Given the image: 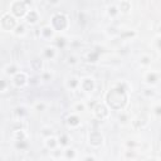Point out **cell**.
I'll return each instance as SVG.
<instances>
[{
    "instance_id": "obj_13",
    "label": "cell",
    "mask_w": 161,
    "mask_h": 161,
    "mask_svg": "<svg viewBox=\"0 0 161 161\" xmlns=\"http://www.w3.org/2000/svg\"><path fill=\"white\" fill-rule=\"evenodd\" d=\"M45 55L48 57V58H52V57L54 55V50L50 49V48H47V49H45Z\"/></svg>"
},
{
    "instance_id": "obj_3",
    "label": "cell",
    "mask_w": 161,
    "mask_h": 161,
    "mask_svg": "<svg viewBox=\"0 0 161 161\" xmlns=\"http://www.w3.org/2000/svg\"><path fill=\"white\" fill-rule=\"evenodd\" d=\"M25 4L24 3H20V1H15L12 5V12L15 14L18 17H23L25 14Z\"/></svg>"
},
{
    "instance_id": "obj_9",
    "label": "cell",
    "mask_w": 161,
    "mask_h": 161,
    "mask_svg": "<svg viewBox=\"0 0 161 161\" xmlns=\"http://www.w3.org/2000/svg\"><path fill=\"white\" fill-rule=\"evenodd\" d=\"M27 19H28V22L29 23H35L37 20H38V15H37V13L35 12H29L28 13V17H27Z\"/></svg>"
},
{
    "instance_id": "obj_22",
    "label": "cell",
    "mask_w": 161,
    "mask_h": 161,
    "mask_svg": "<svg viewBox=\"0 0 161 161\" xmlns=\"http://www.w3.org/2000/svg\"><path fill=\"white\" fill-rule=\"evenodd\" d=\"M86 161H94V159H93V157H87Z\"/></svg>"
},
{
    "instance_id": "obj_17",
    "label": "cell",
    "mask_w": 161,
    "mask_h": 161,
    "mask_svg": "<svg viewBox=\"0 0 161 161\" xmlns=\"http://www.w3.org/2000/svg\"><path fill=\"white\" fill-rule=\"evenodd\" d=\"M6 87V83H5V80H3V79H0V91H3L4 88Z\"/></svg>"
},
{
    "instance_id": "obj_10",
    "label": "cell",
    "mask_w": 161,
    "mask_h": 161,
    "mask_svg": "<svg viewBox=\"0 0 161 161\" xmlns=\"http://www.w3.org/2000/svg\"><path fill=\"white\" fill-rule=\"evenodd\" d=\"M68 124L70 126H77L79 124V118L77 116H69L68 117Z\"/></svg>"
},
{
    "instance_id": "obj_5",
    "label": "cell",
    "mask_w": 161,
    "mask_h": 161,
    "mask_svg": "<svg viewBox=\"0 0 161 161\" xmlns=\"http://www.w3.org/2000/svg\"><path fill=\"white\" fill-rule=\"evenodd\" d=\"M102 141H103V137H102V135H101V132L93 131V132H91V134H89V142H91L92 145L98 146V145L102 144Z\"/></svg>"
},
{
    "instance_id": "obj_11",
    "label": "cell",
    "mask_w": 161,
    "mask_h": 161,
    "mask_svg": "<svg viewBox=\"0 0 161 161\" xmlns=\"http://www.w3.org/2000/svg\"><path fill=\"white\" fill-rule=\"evenodd\" d=\"M52 29L50 28H43V29H42V35H43L44 38H50L52 37Z\"/></svg>"
},
{
    "instance_id": "obj_14",
    "label": "cell",
    "mask_w": 161,
    "mask_h": 161,
    "mask_svg": "<svg viewBox=\"0 0 161 161\" xmlns=\"http://www.w3.org/2000/svg\"><path fill=\"white\" fill-rule=\"evenodd\" d=\"M59 142L62 144V145H67V144H68V139H67V136L63 135V136L59 139Z\"/></svg>"
},
{
    "instance_id": "obj_1",
    "label": "cell",
    "mask_w": 161,
    "mask_h": 161,
    "mask_svg": "<svg viewBox=\"0 0 161 161\" xmlns=\"http://www.w3.org/2000/svg\"><path fill=\"white\" fill-rule=\"evenodd\" d=\"M126 94H125V89L122 88H117V89H112L107 96V102L110 105L111 108L113 110H120L126 103Z\"/></svg>"
},
{
    "instance_id": "obj_16",
    "label": "cell",
    "mask_w": 161,
    "mask_h": 161,
    "mask_svg": "<svg viewBox=\"0 0 161 161\" xmlns=\"http://www.w3.org/2000/svg\"><path fill=\"white\" fill-rule=\"evenodd\" d=\"M55 144H57V142H55V140H54V139H49V140H48V142H47V145H48L49 147H54Z\"/></svg>"
},
{
    "instance_id": "obj_4",
    "label": "cell",
    "mask_w": 161,
    "mask_h": 161,
    "mask_svg": "<svg viewBox=\"0 0 161 161\" xmlns=\"http://www.w3.org/2000/svg\"><path fill=\"white\" fill-rule=\"evenodd\" d=\"M1 25L4 29H6V30L13 29L14 25H15V20H14L13 17H10V14H6V15H4L1 18Z\"/></svg>"
},
{
    "instance_id": "obj_18",
    "label": "cell",
    "mask_w": 161,
    "mask_h": 161,
    "mask_svg": "<svg viewBox=\"0 0 161 161\" xmlns=\"http://www.w3.org/2000/svg\"><path fill=\"white\" fill-rule=\"evenodd\" d=\"M17 146H18L19 149H24V147H27V144L24 142V141H20V142H18Z\"/></svg>"
},
{
    "instance_id": "obj_20",
    "label": "cell",
    "mask_w": 161,
    "mask_h": 161,
    "mask_svg": "<svg viewBox=\"0 0 161 161\" xmlns=\"http://www.w3.org/2000/svg\"><path fill=\"white\" fill-rule=\"evenodd\" d=\"M67 156H68V157H73V156H74V152H73V150H68V152H67Z\"/></svg>"
},
{
    "instance_id": "obj_15",
    "label": "cell",
    "mask_w": 161,
    "mask_h": 161,
    "mask_svg": "<svg viewBox=\"0 0 161 161\" xmlns=\"http://www.w3.org/2000/svg\"><path fill=\"white\" fill-rule=\"evenodd\" d=\"M147 79H149V82H150V83H155V82H156V79H157V78H156V75L152 73V74H150V75H149Z\"/></svg>"
},
{
    "instance_id": "obj_8",
    "label": "cell",
    "mask_w": 161,
    "mask_h": 161,
    "mask_svg": "<svg viewBox=\"0 0 161 161\" xmlns=\"http://www.w3.org/2000/svg\"><path fill=\"white\" fill-rule=\"evenodd\" d=\"M15 84L17 86H22V84H24L25 83V80H27V77H25V74L24 73H20V74H17V77H15Z\"/></svg>"
},
{
    "instance_id": "obj_12",
    "label": "cell",
    "mask_w": 161,
    "mask_h": 161,
    "mask_svg": "<svg viewBox=\"0 0 161 161\" xmlns=\"http://www.w3.org/2000/svg\"><path fill=\"white\" fill-rule=\"evenodd\" d=\"M32 65H33V68H34L35 70H38V69L42 67V62H40L39 59H34V60L32 62Z\"/></svg>"
},
{
    "instance_id": "obj_6",
    "label": "cell",
    "mask_w": 161,
    "mask_h": 161,
    "mask_svg": "<svg viewBox=\"0 0 161 161\" xmlns=\"http://www.w3.org/2000/svg\"><path fill=\"white\" fill-rule=\"evenodd\" d=\"M96 115H97L98 117H101V118L106 117V116H107V110H106V107L102 106V105H98V106L96 107Z\"/></svg>"
},
{
    "instance_id": "obj_19",
    "label": "cell",
    "mask_w": 161,
    "mask_h": 161,
    "mask_svg": "<svg viewBox=\"0 0 161 161\" xmlns=\"http://www.w3.org/2000/svg\"><path fill=\"white\" fill-rule=\"evenodd\" d=\"M116 13H117V9H116L115 6L110 8V14H112V15H113V14H116Z\"/></svg>"
},
{
    "instance_id": "obj_7",
    "label": "cell",
    "mask_w": 161,
    "mask_h": 161,
    "mask_svg": "<svg viewBox=\"0 0 161 161\" xmlns=\"http://www.w3.org/2000/svg\"><path fill=\"white\" fill-rule=\"evenodd\" d=\"M82 88L84 89V91H91V89L93 88V80L89 79V78L83 79V82H82Z\"/></svg>"
},
{
    "instance_id": "obj_21",
    "label": "cell",
    "mask_w": 161,
    "mask_h": 161,
    "mask_svg": "<svg viewBox=\"0 0 161 161\" xmlns=\"http://www.w3.org/2000/svg\"><path fill=\"white\" fill-rule=\"evenodd\" d=\"M15 72V67H8V73H14Z\"/></svg>"
},
{
    "instance_id": "obj_2",
    "label": "cell",
    "mask_w": 161,
    "mask_h": 161,
    "mask_svg": "<svg viewBox=\"0 0 161 161\" xmlns=\"http://www.w3.org/2000/svg\"><path fill=\"white\" fill-rule=\"evenodd\" d=\"M52 25H53L54 29L57 30H63L65 27H67V18H65L63 14H55V15L52 18Z\"/></svg>"
}]
</instances>
